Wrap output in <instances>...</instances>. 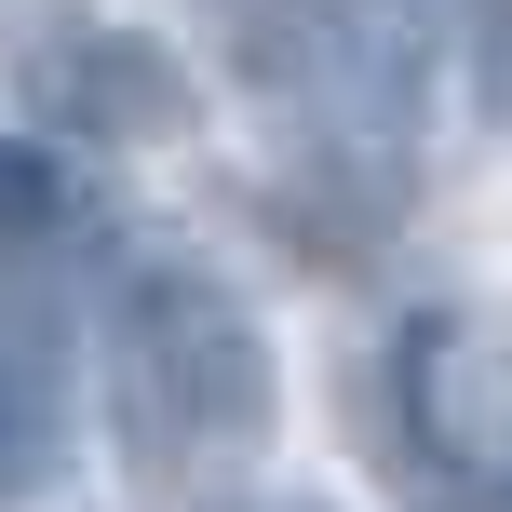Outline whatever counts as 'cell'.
Segmentation results:
<instances>
[{
    "mask_svg": "<svg viewBox=\"0 0 512 512\" xmlns=\"http://www.w3.org/2000/svg\"><path fill=\"white\" fill-rule=\"evenodd\" d=\"M54 432H68V405H54V351H41V337H0V512L54 472Z\"/></svg>",
    "mask_w": 512,
    "mask_h": 512,
    "instance_id": "cell-2",
    "label": "cell"
},
{
    "mask_svg": "<svg viewBox=\"0 0 512 512\" xmlns=\"http://www.w3.org/2000/svg\"><path fill=\"white\" fill-rule=\"evenodd\" d=\"M54 216H68V162L27 149V135H0V243H41Z\"/></svg>",
    "mask_w": 512,
    "mask_h": 512,
    "instance_id": "cell-3",
    "label": "cell"
},
{
    "mask_svg": "<svg viewBox=\"0 0 512 512\" xmlns=\"http://www.w3.org/2000/svg\"><path fill=\"white\" fill-rule=\"evenodd\" d=\"M499 95H512V27H499Z\"/></svg>",
    "mask_w": 512,
    "mask_h": 512,
    "instance_id": "cell-5",
    "label": "cell"
},
{
    "mask_svg": "<svg viewBox=\"0 0 512 512\" xmlns=\"http://www.w3.org/2000/svg\"><path fill=\"white\" fill-rule=\"evenodd\" d=\"M337 14H364V27H378V41H405L418 68H432V54L459 41V27L486 14V0H337Z\"/></svg>",
    "mask_w": 512,
    "mask_h": 512,
    "instance_id": "cell-4",
    "label": "cell"
},
{
    "mask_svg": "<svg viewBox=\"0 0 512 512\" xmlns=\"http://www.w3.org/2000/svg\"><path fill=\"white\" fill-rule=\"evenodd\" d=\"M108 405L149 486H216L256 432H270V337L216 270L149 256L108 297Z\"/></svg>",
    "mask_w": 512,
    "mask_h": 512,
    "instance_id": "cell-1",
    "label": "cell"
}]
</instances>
